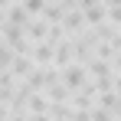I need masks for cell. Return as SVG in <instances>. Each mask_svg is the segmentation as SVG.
Listing matches in <instances>:
<instances>
[{
    "instance_id": "6",
    "label": "cell",
    "mask_w": 121,
    "mask_h": 121,
    "mask_svg": "<svg viewBox=\"0 0 121 121\" xmlns=\"http://www.w3.org/2000/svg\"><path fill=\"white\" fill-rule=\"evenodd\" d=\"M26 121H52V118H49V115H30Z\"/></svg>"
},
{
    "instance_id": "3",
    "label": "cell",
    "mask_w": 121,
    "mask_h": 121,
    "mask_svg": "<svg viewBox=\"0 0 121 121\" xmlns=\"http://www.w3.org/2000/svg\"><path fill=\"white\" fill-rule=\"evenodd\" d=\"M7 23H10V26H17V30H26V23H30V13H26L23 7H10V13H7Z\"/></svg>"
},
{
    "instance_id": "1",
    "label": "cell",
    "mask_w": 121,
    "mask_h": 121,
    "mask_svg": "<svg viewBox=\"0 0 121 121\" xmlns=\"http://www.w3.org/2000/svg\"><path fill=\"white\" fill-rule=\"evenodd\" d=\"M85 79H88V75H85V69H82L79 62H69V65H62V69H59V82L69 88V95H72Z\"/></svg>"
},
{
    "instance_id": "7",
    "label": "cell",
    "mask_w": 121,
    "mask_h": 121,
    "mask_svg": "<svg viewBox=\"0 0 121 121\" xmlns=\"http://www.w3.org/2000/svg\"><path fill=\"white\" fill-rule=\"evenodd\" d=\"M56 121H59V118H56Z\"/></svg>"
},
{
    "instance_id": "5",
    "label": "cell",
    "mask_w": 121,
    "mask_h": 121,
    "mask_svg": "<svg viewBox=\"0 0 121 121\" xmlns=\"http://www.w3.org/2000/svg\"><path fill=\"white\" fill-rule=\"evenodd\" d=\"M26 13H43V7H46V0H23L20 3Z\"/></svg>"
},
{
    "instance_id": "2",
    "label": "cell",
    "mask_w": 121,
    "mask_h": 121,
    "mask_svg": "<svg viewBox=\"0 0 121 121\" xmlns=\"http://www.w3.org/2000/svg\"><path fill=\"white\" fill-rule=\"evenodd\" d=\"M23 108H26L30 115H46V108H49V98H46L43 92H33L30 98L23 101Z\"/></svg>"
},
{
    "instance_id": "4",
    "label": "cell",
    "mask_w": 121,
    "mask_h": 121,
    "mask_svg": "<svg viewBox=\"0 0 121 121\" xmlns=\"http://www.w3.org/2000/svg\"><path fill=\"white\" fill-rule=\"evenodd\" d=\"M46 30H49V23H46V20H33V23H26L23 33H30L36 43H43V39H46Z\"/></svg>"
}]
</instances>
